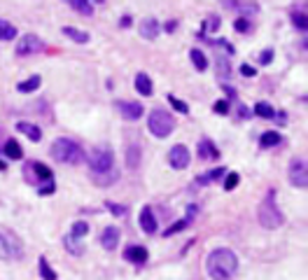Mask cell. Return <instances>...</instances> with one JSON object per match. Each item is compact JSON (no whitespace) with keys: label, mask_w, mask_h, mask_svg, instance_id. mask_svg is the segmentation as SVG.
<instances>
[{"label":"cell","mask_w":308,"mask_h":280,"mask_svg":"<svg viewBox=\"0 0 308 280\" xmlns=\"http://www.w3.org/2000/svg\"><path fill=\"white\" fill-rule=\"evenodd\" d=\"M292 21H294V26L299 28V31H306V14L294 12V14H292Z\"/></svg>","instance_id":"cell-36"},{"label":"cell","mask_w":308,"mask_h":280,"mask_svg":"<svg viewBox=\"0 0 308 280\" xmlns=\"http://www.w3.org/2000/svg\"><path fill=\"white\" fill-rule=\"evenodd\" d=\"M129 24H131V17H124V19H122V28H126Z\"/></svg>","instance_id":"cell-46"},{"label":"cell","mask_w":308,"mask_h":280,"mask_svg":"<svg viewBox=\"0 0 308 280\" xmlns=\"http://www.w3.org/2000/svg\"><path fill=\"white\" fill-rule=\"evenodd\" d=\"M273 117L278 119V124H285V122H287V114H285V112H275Z\"/></svg>","instance_id":"cell-44"},{"label":"cell","mask_w":308,"mask_h":280,"mask_svg":"<svg viewBox=\"0 0 308 280\" xmlns=\"http://www.w3.org/2000/svg\"><path fill=\"white\" fill-rule=\"evenodd\" d=\"M238 114H240V117H250V110H247V107H243V105H240V107H238Z\"/></svg>","instance_id":"cell-45"},{"label":"cell","mask_w":308,"mask_h":280,"mask_svg":"<svg viewBox=\"0 0 308 280\" xmlns=\"http://www.w3.org/2000/svg\"><path fill=\"white\" fill-rule=\"evenodd\" d=\"M199 157L201 159H217L220 157V149L215 147L208 138H203L201 142H199Z\"/></svg>","instance_id":"cell-17"},{"label":"cell","mask_w":308,"mask_h":280,"mask_svg":"<svg viewBox=\"0 0 308 280\" xmlns=\"http://www.w3.org/2000/svg\"><path fill=\"white\" fill-rule=\"evenodd\" d=\"M52 157L59 161V164H79L84 161V149L79 147V142L70 138H59L54 140L52 145Z\"/></svg>","instance_id":"cell-4"},{"label":"cell","mask_w":308,"mask_h":280,"mask_svg":"<svg viewBox=\"0 0 308 280\" xmlns=\"http://www.w3.org/2000/svg\"><path fill=\"white\" fill-rule=\"evenodd\" d=\"M42 40L37 37V35H33V33H28V35H24L21 40H19V44H17V54L19 56H31V54H37V52H42Z\"/></svg>","instance_id":"cell-8"},{"label":"cell","mask_w":308,"mask_h":280,"mask_svg":"<svg viewBox=\"0 0 308 280\" xmlns=\"http://www.w3.org/2000/svg\"><path fill=\"white\" fill-rule=\"evenodd\" d=\"M147 129L154 138H168L173 129H175V119H173V114L166 112V110H152L150 112V122H147Z\"/></svg>","instance_id":"cell-5"},{"label":"cell","mask_w":308,"mask_h":280,"mask_svg":"<svg viewBox=\"0 0 308 280\" xmlns=\"http://www.w3.org/2000/svg\"><path fill=\"white\" fill-rule=\"evenodd\" d=\"M119 238H122V231H119V229L117 227H105L103 229V234H101V245H103L105 250H117Z\"/></svg>","instance_id":"cell-12"},{"label":"cell","mask_w":308,"mask_h":280,"mask_svg":"<svg viewBox=\"0 0 308 280\" xmlns=\"http://www.w3.org/2000/svg\"><path fill=\"white\" fill-rule=\"evenodd\" d=\"M238 180H240V175H238V173H227V180H224V189H227V192L236 189V187H238Z\"/></svg>","instance_id":"cell-33"},{"label":"cell","mask_w":308,"mask_h":280,"mask_svg":"<svg viewBox=\"0 0 308 280\" xmlns=\"http://www.w3.org/2000/svg\"><path fill=\"white\" fill-rule=\"evenodd\" d=\"M117 110L122 112L124 119H129V122H136V119H140L142 117V105L140 103H133V101H117Z\"/></svg>","instance_id":"cell-10"},{"label":"cell","mask_w":308,"mask_h":280,"mask_svg":"<svg viewBox=\"0 0 308 280\" xmlns=\"http://www.w3.org/2000/svg\"><path fill=\"white\" fill-rule=\"evenodd\" d=\"M12 257H14V250H12L7 236L0 231V259H12Z\"/></svg>","instance_id":"cell-28"},{"label":"cell","mask_w":308,"mask_h":280,"mask_svg":"<svg viewBox=\"0 0 308 280\" xmlns=\"http://www.w3.org/2000/svg\"><path fill=\"white\" fill-rule=\"evenodd\" d=\"M240 72H243L245 77H255V75H257V70L252 68V66H247V63H245V66H243V68H240Z\"/></svg>","instance_id":"cell-42"},{"label":"cell","mask_w":308,"mask_h":280,"mask_svg":"<svg viewBox=\"0 0 308 280\" xmlns=\"http://www.w3.org/2000/svg\"><path fill=\"white\" fill-rule=\"evenodd\" d=\"M89 168H91V175L94 180L101 182V177H110V182L115 180V154L110 147H96L91 152V157L87 159Z\"/></svg>","instance_id":"cell-2"},{"label":"cell","mask_w":308,"mask_h":280,"mask_svg":"<svg viewBox=\"0 0 308 280\" xmlns=\"http://www.w3.org/2000/svg\"><path fill=\"white\" fill-rule=\"evenodd\" d=\"M215 112L217 114H229V103H227V101H217V103H215Z\"/></svg>","instance_id":"cell-39"},{"label":"cell","mask_w":308,"mask_h":280,"mask_svg":"<svg viewBox=\"0 0 308 280\" xmlns=\"http://www.w3.org/2000/svg\"><path fill=\"white\" fill-rule=\"evenodd\" d=\"M280 140L282 136L278 131H266L262 138H259V145L262 147H275V145H280Z\"/></svg>","instance_id":"cell-22"},{"label":"cell","mask_w":308,"mask_h":280,"mask_svg":"<svg viewBox=\"0 0 308 280\" xmlns=\"http://www.w3.org/2000/svg\"><path fill=\"white\" fill-rule=\"evenodd\" d=\"M70 7L75 9V12H79V14H84V17H91V14H94V5L87 2V0H70Z\"/></svg>","instance_id":"cell-25"},{"label":"cell","mask_w":308,"mask_h":280,"mask_svg":"<svg viewBox=\"0 0 308 280\" xmlns=\"http://www.w3.org/2000/svg\"><path fill=\"white\" fill-rule=\"evenodd\" d=\"M17 131H19V133H24V136H28V140H33V142H37V140L42 138V131L37 129L35 124L17 122Z\"/></svg>","instance_id":"cell-16"},{"label":"cell","mask_w":308,"mask_h":280,"mask_svg":"<svg viewBox=\"0 0 308 280\" xmlns=\"http://www.w3.org/2000/svg\"><path fill=\"white\" fill-rule=\"evenodd\" d=\"M273 61V49H266V52L259 54V63L262 66H266V63H271Z\"/></svg>","instance_id":"cell-40"},{"label":"cell","mask_w":308,"mask_h":280,"mask_svg":"<svg viewBox=\"0 0 308 280\" xmlns=\"http://www.w3.org/2000/svg\"><path fill=\"white\" fill-rule=\"evenodd\" d=\"M26 180L31 184L35 182V180H42V182H54V173L49 166H44L40 161H31L26 164Z\"/></svg>","instance_id":"cell-7"},{"label":"cell","mask_w":308,"mask_h":280,"mask_svg":"<svg viewBox=\"0 0 308 280\" xmlns=\"http://www.w3.org/2000/svg\"><path fill=\"white\" fill-rule=\"evenodd\" d=\"M234 28H236L238 33H250V21H247V19H236V21H234Z\"/></svg>","instance_id":"cell-38"},{"label":"cell","mask_w":308,"mask_h":280,"mask_svg":"<svg viewBox=\"0 0 308 280\" xmlns=\"http://www.w3.org/2000/svg\"><path fill=\"white\" fill-rule=\"evenodd\" d=\"M5 140H7V138H5ZM5 140H0V149H2V145H5Z\"/></svg>","instance_id":"cell-48"},{"label":"cell","mask_w":308,"mask_h":280,"mask_svg":"<svg viewBox=\"0 0 308 280\" xmlns=\"http://www.w3.org/2000/svg\"><path fill=\"white\" fill-rule=\"evenodd\" d=\"M138 33H140V37H145V40H157V35L161 33V24H159L154 17L142 19L140 24H138Z\"/></svg>","instance_id":"cell-11"},{"label":"cell","mask_w":308,"mask_h":280,"mask_svg":"<svg viewBox=\"0 0 308 280\" xmlns=\"http://www.w3.org/2000/svg\"><path fill=\"white\" fill-rule=\"evenodd\" d=\"M187 224H189L187 219H180V222H175L173 227H168V229H166V234H164V236H173V234H177V231H182V229H187Z\"/></svg>","instance_id":"cell-35"},{"label":"cell","mask_w":308,"mask_h":280,"mask_svg":"<svg viewBox=\"0 0 308 280\" xmlns=\"http://www.w3.org/2000/svg\"><path fill=\"white\" fill-rule=\"evenodd\" d=\"M175 26H177V21H168L166 26H164V31H166V33H173V31H175Z\"/></svg>","instance_id":"cell-43"},{"label":"cell","mask_w":308,"mask_h":280,"mask_svg":"<svg viewBox=\"0 0 308 280\" xmlns=\"http://www.w3.org/2000/svg\"><path fill=\"white\" fill-rule=\"evenodd\" d=\"M126 166L131 168V171L140 166V147L138 145H131V147L126 149Z\"/></svg>","instance_id":"cell-21"},{"label":"cell","mask_w":308,"mask_h":280,"mask_svg":"<svg viewBox=\"0 0 308 280\" xmlns=\"http://www.w3.org/2000/svg\"><path fill=\"white\" fill-rule=\"evenodd\" d=\"M189 59H192V63H194V68L196 70H205L208 68V59H205V54L201 52V49H192V52H189Z\"/></svg>","instance_id":"cell-23"},{"label":"cell","mask_w":308,"mask_h":280,"mask_svg":"<svg viewBox=\"0 0 308 280\" xmlns=\"http://www.w3.org/2000/svg\"><path fill=\"white\" fill-rule=\"evenodd\" d=\"M87 231H89V224L84 222V219H77L75 224H72V231H70V236H75L79 241V238H84L87 236Z\"/></svg>","instance_id":"cell-32"},{"label":"cell","mask_w":308,"mask_h":280,"mask_svg":"<svg viewBox=\"0 0 308 280\" xmlns=\"http://www.w3.org/2000/svg\"><path fill=\"white\" fill-rule=\"evenodd\" d=\"M189 149L185 145H173V149L168 152V164L175 168V171H185L189 166Z\"/></svg>","instance_id":"cell-9"},{"label":"cell","mask_w":308,"mask_h":280,"mask_svg":"<svg viewBox=\"0 0 308 280\" xmlns=\"http://www.w3.org/2000/svg\"><path fill=\"white\" fill-rule=\"evenodd\" d=\"M124 257L133 264H145L147 262V247H142V245H129Z\"/></svg>","instance_id":"cell-14"},{"label":"cell","mask_w":308,"mask_h":280,"mask_svg":"<svg viewBox=\"0 0 308 280\" xmlns=\"http://www.w3.org/2000/svg\"><path fill=\"white\" fill-rule=\"evenodd\" d=\"M37 266H40V278L42 280H56V273H54V269L49 266V262H47L44 257H40Z\"/></svg>","instance_id":"cell-29"},{"label":"cell","mask_w":308,"mask_h":280,"mask_svg":"<svg viewBox=\"0 0 308 280\" xmlns=\"http://www.w3.org/2000/svg\"><path fill=\"white\" fill-rule=\"evenodd\" d=\"M63 245L68 247V252H70V254H82V252H84V247H82L79 243H75V236H70V234H66Z\"/></svg>","instance_id":"cell-30"},{"label":"cell","mask_w":308,"mask_h":280,"mask_svg":"<svg viewBox=\"0 0 308 280\" xmlns=\"http://www.w3.org/2000/svg\"><path fill=\"white\" fill-rule=\"evenodd\" d=\"M255 114L257 117H262V119H271L273 114H275V110H273L269 103H257L255 105Z\"/></svg>","instance_id":"cell-31"},{"label":"cell","mask_w":308,"mask_h":280,"mask_svg":"<svg viewBox=\"0 0 308 280\" xmlns=\"http://www.w3.org/2000/svg\"><path fill=\"white\" fill-rule=\"evenodd\" d=\"M17 37V28L12 26L9 21L0 19V40H14Z\"/></svg>","instance_id":"cell-27"},{"label":"cell","mask_w":308,"mask_h":280,"mask_svg":"<svg viewBox=\"0 0 308 280\" xmlns=\"http://www.w3.org/2000/svg\"><path fill=\"white\" fill-rule=\"evenodd\" d=\"M2 152H5V157L7 159H24V152H21V147H19V142L17 140H12V138L5 140Z\"/></svg>","instance_id":"cell-18"},{"label":"cell","mask_w":308,"mask_h":280,"mask_svg":"<svg viewBox=\"0 0 308 280\" xmlns=\"http://www.w3.org/2000/svg\"><path fill=\"white\" fill-rule=\"evenodd\" d=\"M138 222H140V229L145 231V234H157V217H154V212H152L150 206H145V208L140 210V217H138Z\"/></svg>","instance_id":"cell-13"},{"label":"cell","mask_w":308,"mask_h":280,"mask_svg":"<svg viewBox=\"0 0 308 280\" xmlns=\"http://www.w3.org/2000/svg\"><path fill=\"white\" fill-rule=\"evenodd\" d=\"M217 26H220V19L217 17H210L205 21V28H208V31H217Z\"/></svg>","instance_id":"cell-41"},{"label":"cell","mask_w":308,"mask_h":280,"mask_svg":"<svg viewBox=\"0 0 308 280\" xmlns=\"http://www.w3.org/2000/svg\"><path fill=\"white\" fill-rule=\"evenodd\" d=\"M215 63H217V66H215V70H217V79H222V82H224V79H229L231 77L229 61H227L224 56H217V59H215Z\"/></svg>","instance_id":"cell-20"},{"label":"cell","mask_w":308,"mask_h":280,"mask_svg":"<svg viewBox=\"0 0 308 280\" xmlns=\"http://www.w3.org/2000/svg\"><path fill=\"white\" fill-rule=\"evenodd\" d=\"M5 168H7V164H5V161H0V171H5Z\"/></svg>","instance_id":"cell-47"},{"label":"cell","mask_w":308,"mask_h":280,"mask_svg":"<svg viewBox=\"0 0 308 280\" xmlns=\"http://www.w3.org/2000/svg\"><path fill=\"white\" fill-rule=\"evenodd\" d=\"M257 219H259V224L264 229H278L282 227V210L278 208V203H275V189H269L262 203H259V208H257Z\"/></svg>","instance_id":"cell-3"},{"label":"cell","mask_w":308,"mask_h":280,"mask_svg":"<svg viewBox=\"0 0 308 280\" xmlns=\"http://www.w3.org/2000/svg\"><path fill=\"white\" fill-rule=\"evenodd\" d=\"M63 35H68L72 42H77V44H87L89 42V33H84V31H79V28H72V26H66L61 28Z\"/></svg>","instance_id":"cell-19"},{"label":"cell","mask_w":308,"mask_h":280,"mask_svg":"<svg viewBox=\"0 0 308 280\" xmlns=\"http://www.w3.org/2000/svg\"><path fill=\"white\" fill-rule=\"evenodd\" d=\"M168 103L173 105V107H175L177 112H182V114H187V112H189V107H187V105H185V101H180V98H175V96H173V94L168 96Z\"/></svg>","instance_id":"cell-34"},{"label":"cell","mask_w":308,"mask_h":280,"mask_svg":"<svg viewBox=\"0 0 308 280\" xmlns=\"http://www.w3.org/2000/svg\"><path fill=\"white\" fill-rule=\"evenodd\" d=\"M107 206V210H110V212H112V215H126V206H119V203H112V201H107L105 203Z\"/></svg>","instance_id":"cell-37"},{"label":"cell","mask_w":308,"mask_h":280,"mask_svg":"<svg viewBox=\"0 0 308 280\" xmlns=\"http://www.w3.org/2000/svg\"><path fill=\"white\" fill-rule=\"evenodd\" d=\"M40 82H42V79H40V75H33V77L24 79V82H21L17 89L21 91V94H31V91H35V89L40 87Z\"/></svg>","instance_id":"cell-24"},{"label":"cell","mask_w":308,"mask_h":280,"mask_svg":"<svg viewBox=\"0 0 308 280\" xmlns=\"http://www.w3.org/2000/svg\"><path fill=\"white\" fill-rule=\"evenodd\" d=\"M205 271L212 280H231L238 271V257L229 247H217L208 254Z\"/></svg>","instance_id":"cell-1"},{"label":"cell","mask_w":308,"mask_h":280,"mask_svg":"<svg viewBox=\"0 0 308 280\" xmlns=\"http://www.w3.org/2000/svg\"><path fill=\"white\" fill-rule=\"evenodd\" d=\"M220 175H227V171H224L222 166H217V168H212V171H208V173L199 175V180H196V182H199V184H208V182H212V180H217Z\"/></svg>","instance_id":"cell-26"},{"label":"cell","mask_w":308,"mask_h":280,"mask_svg":"<svg viewBox=\"0 0 308 280\" xmlns=\"http://www.w3.org/2000/svg\"><path fill=\"white\" fill-rule=\"evenodd\" d=\"M287 175H290V182L294 184V187H299V189H306V184H308V166H306V159H299V157L292 159Z\"/></svg>","instance_id":"cell-6"},{"label":"cell","mask_w":308,"mask_h":280,"mask_svg":"<svg viewBox=\"0 0 308 280\" xmlns=\"http://www.w3.org/2000/svg\"><path fill=\"white\" fill-rule=\"evenodd\" d=\"M133 84H136L140 96H152V94H154V87H152V79L147 72H138L136 79H133Z\"/></svg>","instance_id":"cell-15"}]
</instances>
